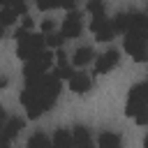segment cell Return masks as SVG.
Instances as JSON below:
<instances>
[{
	"mask_svg": "<svg viewBox=\"0 0 148 148\" xmlns=\"http://www.w3.org/2000/svg\"><path fill=\"white\" fill-rule=\"evenodd\" d=\"M60 97V79L56 74H42L35 81H25V88L21 92V104L28 111L30 120H37L44 116Z\"/></svg>",
	"mask_w": 148,
	"mask_h": 148,
	"instance_id": "cell-1",
	"label": "cell"
},
{
	"mask_svg": "<svg viewBox=\"0 0 148 148\" xmlns=\"http://www.w3.org/2000/svg\"><path fill=\"white\" fill-rule=\"evenodd\" d=\"M148 92H146V83L139 81L130 88L127 92V104H125V116L134 118L136 125H146L148 123Z\"/></svg>",
	"mask_w": 148,
	"mask_h": 148,
	"instance_id": "cell-2",
	"label": "cell"
},
{
	"mask_svg": "<svg viewBox=\"0 0 148 148\" xmlns=\"http://www.w3.org/2000/svg\"><path fill=\"white\" fill-rule=\"evenodd\" d=\"M14 37H16V56L21 60H28V58L37 56L46 46L44 44V35H35V32H30L25 28H18L14 32Z\"/></svg>",
	"mask_w": 148,
	"mask_h": 148,
	"instance_id": "cell-3",
	"label": "cell"
},
{
	"mask_svg": "<svg viewBox=\"0 0 148 148\" xmlns=\"http://www.w3.org/2000/svg\"><path fill=\"white\" fill-rule=\"evenodd\" d=\"M51 65H53V53L42 49L37 56H32V58H28V60H25L23 79H25V81H35V79H39L42 74H46V69H49Z\"/></svg>",
	"mask_w": 148,
	"mask_h": 148,
	"instance_id": "cell-4",
	"label": "cell"
},
{
	"mask_svg": "<svg viewBox=\"0 0 148 148\" xmlns=\"http://www.w3.org/2000/svg\"><path fill=\"white\" fill-rule=\"evenodd\" d=\"M116 32H130V30H146V14L130 9V12H120L116 14V18L111 21Z\"/></svg>",
	"mask_w": 148,
	"mask_h": 148,
	"instance_id": "cell-5",
	"label": "cell"
},
{
	"mask_svg": "<svg viewBox=\"0 0 148 148\" xmlns=\"http://www.w3.org/2000/svg\"><path fill=\"white\" fill-rule=\"evenodd\" d=\"M125 35V51L134 58V62H143L146 60V30H130L123 32Z\"/></svg>",
	"mask_w": 148,
	"mask_h": 148,
	"instance_id": "cell-6",
	"label": "cell"
},
{
	"mask_svg": "<svg viewBox=\"0 0 148 148\" xmlns=\"http://www.w3.org/2000/svg\"><path fill=\"white\" fill-rule=\"evenodd\" d=\"M90 32L95 35L97 42H111L113 35H116L113 23L106 18V14H102V16H92V21H90Z\"/></svg>",
	"mask_w": 148,
	"mask_h": 148,
	"instance_id": "cell-7",
	"label": "cell"
},
{
	"mask_svg": "<svg viewBox=\"0 0 148 148\" xmlns=\"http://www.w3.org/2000/svg\"><path fill=\"white\" fill-rule=\"evenodd\" d=\"M81 30H83V18H81V14H79L76 9H69L67 16H65V21H62V28H60L62 37H65V39H74V37L81 35Z\"/></svg>",
	"mask_w": 148,
	"mask_h": 148,
	"instance_id": "cell-8",
	"label": "cell"
},
{
	"mask_svg": "<svg viewBox=\"0 0 148 148\" xmlns=\"http://www.w3.org/2000/svg\"><path fill=\"white\" fill-rule=\"evenodd\" d=\"M118 62H120V53L116 49H109V51H104L102 56L95 58V72L97 74H109L113 67H118Z\"/></svg>",
	"mask_w": 148,
	"mask_h": 148,
	"instance_id": "cell-9",
	"label": "cell"
},
{
	"mask_svg": "<svg viewBox=\"0 0 148 148\" xmlns=\"http://www.w3.org/2000/svg\"><path fill=\"white\" fill-rule=\"evenodd\" d=\"M92 86H95V81H92V76H88L86 72H74V74L69 76V88H72V92H76V95L90 92Z\"/></svg>",
	"mask_w": 148,
	"mask_h": 148,
	"instance_id": "cell-10",
	"label": "cell"
},
{
	"mask_svg": "<svg viewBox=\"0 0 148 148\" xmlns=\"http://www.w3.org/2000/svg\"><path fill=\"white\" fill-rule=\"evenodd\" d=\"M23 125H25L23 118H18V116H7V120H5V125H2V130H0V134L12 143V141L18 136V132L23 130Z\"/></svg>",
	"mask_w": 148,
	"mask_h": 148,
	"instance_id": "cell-11",
	"label": "cell"
},
{
	"mask_svg": "<svg viewBox=\"0 0 148 148\" xmlns=\"http://www.w3.org/2000/svg\"><path fill=\"white\" fill-rule=\"evenodd\" d=\"M92 49L90 46H79L74 53H72V65H76V67H86V65H90L92 62Z\"/></svg>",
	"mask_w": 148,
	"mask_h": 148,
	"instance_id": "cell-12",
	"label": "cell"
},
{
	"mask_svg": "<svg viewBox=\"0 0 148 148\" xmlns=\"http://www.w3.org/2000/svg\"><path fill=\"white\" fill-rule=\"evenodd\" d=\"M72 130H74V132H72V141H74L76 146H90V143H92V136H90L88 127H83V125H74Z\"/></svg>",
	"mask_w": 148,
	"mask_h": 148,
	"instance_id": "cell-13",
	"label": "cell"
},
{
	"mask_svg": "<svg viewBox=\"0 0 148 148\" xmlns=\"http://www.w3.org/2000/svg\"><path fill=\"white\" fill-rule=\"evenodd\" d=\"M97 143H99L102 148H118V146L123 143V139H120V134H116V132H102L99 139H97Z\"/></svg>",
	"mask_w": 148,
	"mask_h": 148,
	"instance_id": "cell-14",
	"label": "cell"
},
{
	"mask_svg": "<svg viewBox=\"0 0 148 148\" xmlns=\"http://www.w3.org/2000/svg\"><path fill=\"white\" fill-rule=\"evenodd\" d=\"M53 143H56V146H62V148L74 146V141H72V132H67V130H56V134H53Z\"/></svg>",
	"mask_w": 148,
	"mask_h": 148,
	"instance_id": "cell-15",
	"label": "cell"
},
{
	"mask_svg": "<svg viewBox=\"0 0 148 148\" xmlns=\"http://www.w3.org/2000/svg\"><path fill=\"white\" fill-rule=\"evenodd\" d=\"M62 42H65L62 32L51 30V32H46V35H44V44H46V46H51V49H60V46H62Z\"/></svg>",
	"mask_w": 148,
	"mask_h": 148,
	"instance_id": "cell-16",
	"label": "cell"
},
{
	"mask_svg": "<svg viewBox=\"0 0 148 148\" xmlns=\"http://www.w3.org/2000/svg\"><path fill=\"white\" fill-rule=\"evenodd\" d=\"M86 9H88L92 16H102V14H106V5H104V0H88Z\"/></svg>",
	"mask_w": 148,
	"mask_h": 148,
	"instance_id": "cell-17",
	"label": "cell"
},
{
	"mask_svg": "<svg viewBox=\"0 0 148 148\" xmlns=\"http://www.w3.org/2000/svg\"><path fill=\"white\" fill-rule=\"evenodd\" d=\"M28 146H30V148H35V146H39V148H46V146H51V141H49V136H46V134L37 132V134H32V136L28 139Z\"/></svg>",
	"mask_w": 148,
	"mask_h": 148,
	"instance_id": "cell-18",
	"label": "cell"
},
{
	"mask_svg": "<svg viewBox=\"0 0 148 148\" xmlns=\"http://www.w3.org/2000/svg\"><path fill=\"white\" fill-rule=\"evenodd\" d=\"M16 16H23V14H28V2L25 0H9V5H7Z\"/></svg>",
	"mask_w": 148,
	"mask_h": 148,
	"instance_id": "cell-19",
	"label": "cell"
},
{
	"mask_svg": "<svg viewBox=\"0 0 148 148\" xmlns=\"http://www.w3.org/2000/svg\"><path fill=\"white\" fill-rule=\"evenodd\" d=\"M16 18H18V16H16V14H14L9 7H0V23H2L5 28H7V25H12Z\"/></svg>",
	"mask_w": 148,
	"mask_h": 148,
	"instance_id": "cell-20",
	"label": "cell"
},
{
	"mask_svg": "<svg viewBox=\"0 0 148 148\" xmlns=\"http://www.w3.org/2000/svg\"><path fill=\"white\" fill-rule=\"evenodd\" d=\"M58 79H69L72 74H74V67L72 65H67V62H58V67H56V72H53Z\"/></svg>",
	"mask_w": 148,
	"mask_h": 148,
	"instance_id": "cell-21",
	"label": "cell"
},
{
	"mask_svg": "<svg viewBox=\"0 0 148 148\" xmlns=\"http://www.w3.org/2000/svg\"><path fill=\"white\" fill-rule=\"evenodd\" d=\"M53 7H60V9H76V0H51V9Z\"/></svg>",
	"mask_w": 148,
	"mask_h": 148,
	"instance_id": "cell-22",
	"label": "cell"
},
{
	"mask_svg": "<svg viewBox=\"0 0 148 148\" xmlns=\"http://www.w3.org/2000/svg\"><path fill=\"white\" fill-rule=\"evenodd\" d=\"M51 30H56V23H53L51 18H44V21H42V35H46V32H51Z\"/></svg>",
	"mask_w": 148,
	"mask_h": 148,
	"instance_id": "cell-23",
	"label": "cell"
},
{
	"mask_svg": "<svg viewBox=\"0 0 148 148\" xmlns=\"http://www.w3.org/2000/svg\"><path fill=\"white\" fill-rule=\"evenodd\" d=\"M35 5H37V9H42V12H49L51 9V0H32Z\"/></svg>",
	"mask_w": 148,
	"mask_h": 148,
	"instance_id": "cell-24",
	"label": "cell"
},
{
	"mask_svg": "<svg viewBox=\"0 0 148 148\" xmlns=\"http://www.w3.org/2000/svg\"><path fill=\"white\" fill-rule=\"evenodd\" d=\"M32 25H35V21L28 16V14H23V21H21V28H25V30H32Z\"/></svg>",
	"mask_w": 148,
	"mask_h": 148,
	"instance_id": "cell-25",
	"label": "cell"
},
{
	"mask_svg": "<svg viewBox=\"0 0 148 148\" xmlns=\"http://www.w3.org/2000/svg\"><path fill=\"white\" fill-rule=\"evenodd\" d=\"M56 58H58V62H67V53H65L62 49H58V56H56Z\"/></svg>",
	"mask_w": 148,
	"mask_h": 148,
	"instance_id": "cell-26",
	"label": "cell"
},
{
	"mask_svg": "<svg viewBox=\"0 0 148 148\" xmlns=\"http://www.w3.org/2000/svg\"><path fill=\"white\" fill-rule=\"evenodd\" d=\"M5 120H7V111H5V106H0V130H2Z\"/></svg>",
	"mask_w": 148,
	"mask_h": 148,
	"instance_id": "cell-27",
	"label": "cell"
},
{
	"mask_svg": "<svg viewBox=\"0 0 148 148\" xmlns=\"http://www.w3.org/2000/svg\"><path fill=\"white\" fill-rule=\"evenodd\" d=\"M9 86V79L7 76H0V88H7Z\"/></svg>",
	"mask_w": 148,
	"mask_h": 148,
	"instance_id": "cell-28",
	"label": "cell"
},
{
	"mask_svg": "<svg viewBox=\"0 0 148 148\" xmlns=\"http://www.w3.org/2000/svg\"><path fill=\"white\" fill-rule=\"evenodd\" d=\"M2 37H5V25L0 23V39H2Z\"/></svg>",
	"mask_w": 148,
	"mask_h": 148,
	"instance_id": "cell-29",
	"label": "cell"
},
{
	"mask_svg": "<svg viewBox=\"0 0 148 148\" xmlns=\"http://www.w3.org/2000/svg\"><path fill=\"white\" fill-rule=\"evenodd\" d=\"M9 5V0H0V7H7Z\"/></svg>",
	"mask_w": 148,
	"mask_h": 148,
	"instance_id": "cell-30",
	"label": "cell"
}]
</instances>
